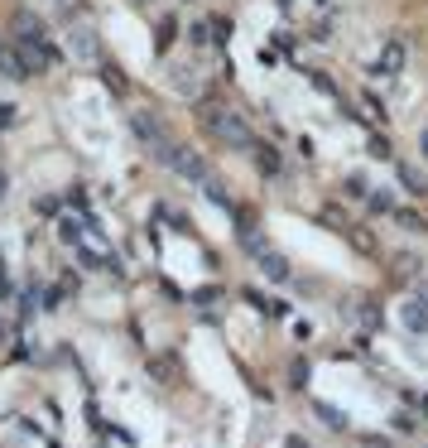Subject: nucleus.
Returning a JSON list of instances; mask_svg holds the SVG:
<instances>
[{
	"label": "nucleus",
	"mask_w": 428,
	"mask_h": 448,
	"mask_svg": "<svg viewBox=\"0 0 428 448\" xmlns=\"http://www.w3.org/2000/svg\"><path fill=\"white\" fill-rule=\"evenodd\" d=\"M313 5H318V10H327V0H313Z\"/></svg>",
	"instance_id": "4c0bfd02"
},
{
	"label": "nucleus",
	"mask_w": 428,
	"mask_h": 448,
	"mask_svg": "<svg viewBox=\"0 0 428 448\" xmlns=\"http://www.w3.org/2000/svg\"><path fill=\"white\" fill-rule=\"evenodd\" d=\"M414 294H419V299L428 304V280H414Z\"/></svg>",
	"instance_id": "473e14b6"
},
{
	"label": "nucleus",
	"mask_w": 428,
	"mask_h": 448,
	"mask_svg": "<svg viewBox=\"0 0 428 448\" xmlns=\"http://www.w3.org/2000/svg\"><path fill=\"white\" fill-rule=\"evenodd\" d=\"M212 34H216V39H231V20H221V15H216V20H212Z\"/></svg>",
	"instance_id": "7c9ffc66"
},
{
	"label": "nucleus",
	"mask_w": 428,
	"mask_h": 448,
	"mask_svg": "<svg viewBox=\"0 0 428 448\" xmlns=\"http://www.w3.org/2000/svg\"><path fill=\"white\" fill-rule=\"evenodd\" d=\"M68 58L73 63H97L102 58V39L87 20H68Z\"/></svg>",
	"instance_id": "f03ea898"
},
{
	"label": "nucleus",
	"mask_w": 428,
	"mask_h": 448,
	"mask_svg": "<svg viewBox=\"0 0 428 448\" xmlns=\"http://www.w3.org/2000/svg\"><path fill=\"white\" fill-rule=\"evenodd\" d=\"M10 294H15V285H10V275H5V265H0V304H5Z\"/></svg>",
	"instance_id": "2f4dec72"
},
{
	"label": "nucleus",
	"mask_w": 428,
	"mask_h": 448,
	"mask_svg": "<svg viewBox=\"0 0 428 448\" xmlns=\"http://www.w3.org/2000/svg\"><path fill=\"white\" fill-rule=\"evenodd\" d=\"M188 44H192V49H207V44H212V29L202 25V20H192V29H188Z\"/></svg>",
	"instance_id": "b1692460"
},
{
	"label": "nucleus",
	"mask_w": 428,
	"mask_h": 448,
	"mask_svg": "<svg viewBox=\"0 0 428 448\" xmlns=\"http://www.w3.org/2000/svg\"><path fill=\"white\" fill-rule=\"evenodd\" d=\"M250 164H255L260 179H279V174H284V155H279L274 145H265V140L250 145Z\"/></svg>",
	"instance_id": "6e6552de"
},
{
	"label": "nucleus",
	"mask_w": 428,
	"mask_h": 448,
	"mask_svg": "<svg viewBox=\"0 0 428 448\" xmlns=\"http://www.w3.org/2000/svg\"><path fill=\"white\" fill-rule=\"evenodd\" d=\"M169 174H178V179H188V184H207V159L178 140V145H173V159H169Z\"/></svg>",
	"instance_id": "7ed1b4c3"
},
{
	"label": "nucleus",
	"mask_w": 428,
	"mask_h": 448,
	"mask_svg": "<svg viewBox=\"0 0 428 448\" xmlns=\"http://www.w3.org/2000/svg\"><path fill=\"white\" fill-rule=\"evenodd\" d=\"M58 232H63V241H68V246H78V241H82V222L63 217V227H58Z\"/></svg>",
	"instance_id": "bb28decb"
},
{
	"label": "nucleus",
	"mask_w": 428,
	"mask_h": 448,
	"mask_svg": "<svg viewBox=\"0 0 428 448\" xmlns=\"http://www.w3.org/2000/svg\"><path fill=\"white\" fill-rule=\"evenodd\" d=\"M318 222H322V227H332V232H351L347 212H337V203H327V208L318 212Z\"/></svg>",
	"instance_id": "a211bd4d"
},
{
	"label": "nucleus",
	"mask_w": 428,
	"mask_h": 448,
	"mask_svg": "<svg viewBox=\"0 0 428 448\" xmlns=\"http://www.w3.org/2000/svg\"><path fill=\"white\" fill-rule=\"evenodd\" d=\"M424 415H428V396H424Z\"/></svg>",
	"instance_id": "a19ab883"
},
{
	"label": "nucleus",
	"mask_w": 428,
	"mask_h": 448,
	"mask_svg": "<svg viewBox=\"0 0 428 448\" xmlns=\"http://www.w3.org/2000/svg\"><path fill=\"white\" fill-rule=\"evenodd\" d=\"M313 415H318L322 424H332V429H337V434H342V429H347V415H342V410H332V405H322V400H313Z\"/></svg>",
	"instance_id": "6ab92c4d"
},
{
	"label": "nucleus",
	"mask_w": 428,
	"mask_h": 448,
	"mask_svg": "<svg viewBox=\"0 0 428 448\" xmlns=\"http://www.w3.org/2000/svg\"><path fill=\"white\" fill-rule=\"evenodd\" d=\"M308 376H313V367H308V357H298V362H294V371H289V381H294L298 391H303V386H308Z\"/></svg>",
	"instance_id": "393cba45"
},
{
	"label": "nucleus",
	"mask_w": 428,
	"mask_h": 448,
	"mask_svg": "<svg viewBox=\"0 0 428 448\" xmlns=\"http://www.w3.org/2000/svg\"><path fill=\"white\" fill-rule=\"evenodd\" d=\"M404 63H409V44H404V39H390V44L380 49V58H375V78H400Z\"/></svg>",
	"instance_id": "423d86ee"
},
{
	"label": "nucleus",
	"mask_w": 428,
	"mask_h": 448,
	"mask_svg": "<svg viewBox=\"0 0 428 448\" xmlns=\"http://www.w3.org/2000/svg\"><path fill=\"white\" fill-rule=\"evenodd\" d=\"M298 73H303V78L313 82V87L322 92V97H337V87H332V78H327V73H318V68H303V63H298Z\"/></svg>",
	"instance_id": "412c9836"
},
{
	"label": "nucleus",
	"mask_w": 428,
	"mask_h": 448,
	"mask_svg": "<svg viewBox=\"0 0 428 448\" xmlns=\"http://www.w3.org/2000/svg\"><path fill=\"white\" fill-rule=\"evenodd\" d=\"M400 318H404V328H409V333H419V338H428V304L419 299V294H414V299H404Z\"/></svg>",
	"instance_id": "1a4fd4ad"
},
{
	"label": "nucleus",
	"mask_w": 428,
	"mask_h": 448,
	"mask_svg": "<svg viewBox=\"0 0 428 448\" xmlns=\"http://www.w3.org/2000/svg\"><path fill=\"white\" fill-rule=\"evenodd\" d=\"M390 270H395V285H414L419 280V256L400 251V256H390Z\"/></svg>",
	"instance_id": "9d476101"
},
{
	"label": "nucleus",
	"mask_w": 428,
	"mask_h": 448,
	"mask_svg": "<svg viewBox=\"0 0 428 448\" xmlns=\"http://www.w3.org/2000/svg\"><path fill=\"white\" fill-rule=\"evenodd\" d=\"M342 314L356 318V328H366V333H375V328L385 323V309H380V299H342Z\"/></svg>",
	"instance_id": "20e7f679"
},
{
	"label": "nucleus",
	"mask_w": 428,
	"mask_h": 448,
	"mask_svg": "<svg viewBox=\"0 0 428 448\" xmlns=\"http://www.w3.org/2000/svg\"><path fill=\"white\" fill-rule=\"evenodd\" d=\"M400 184L409 188V193L424 198V193H428V174H424V169H414V164H400Z\"/></svg>",
	"instance_id": "2eb2a0df"
},
{
	"label": "nucleus",
	"mask_w": 428,
	"mask_h": 448,
	"mask_svg": "<svg viewBox=\"0 0 428 448\" xmlns=\"http://www.w3.org/2000/svg\"><path fill=\"white\" fill-rule=\"evenodd\" d=\"M197 126L212 131L226 150H250V145H255V135H250V126H245V116H236L221 97H197Z\"/></svg>",
	"instance_id": "f257e3e1"
},
{
	"label": "nucleus",
	"mask_w": 428,
	"mask_h": 448,
	"mask_svg": "<svg viewBox=\"0 0 428 448\" xmlns=\"http://www.w3.org/2000/svg\"><path fill=\"white\" fill-rule=\"evenodd\" d=\"M371 155L375 159H390V140H385V135H371Z\"/></svg>",
	"instance_id": "c85d7f7f"
},
{
	"label": "nucleus",
	"mask_w": 428,
	"mask_h": 448,
	"mask_svg": "<svg viewBox=\"0 0 428 448\" xmlns=\"http://www.w3.org/2000/svg\"><path fill=\"white\" fill-rule=\"evenodd\" d=\"M78 285H82V275H78V270H68V275H63V294H78Z\"/></svg>",
	"instance_id": "c756f323"
},
{
	"label": "nucleus",
	"mask_w": 428,
	"mask_h": 448,
	"mask_svg": "<svg viewBox=\"0 0 428 448\" xmlns=\"http://www.w3.org/2000/svg\"><path fill=\"white\" fill-rule=\"evenodd\" d=\"M173 39H178V25H173V20L164 15L159 25H154V44H159V53H169V49H173Z\"/></svg>",
	"instance_id": "f3484780"
},
{
	"label": "nucleus",
	"mask_w": 428,
	"mask_h": 448,
	"mask_svg": "<svg viewBox=\"0 0 428 448\" xmlns=\"http://www.w3.org/2000/svg\"><path fill=\"white\" fill-rule=\"evenodd\" d=\"M15 39H49V25H44L39 15L20 10V15H15Z\"/></svg>",
	"instance_id": "9b49d317"
},
{
	"label": "nucleus",
	"mask_w": 428,
	"mask_h": 448,
	"mask_svg": "<svg viewBox=\"0 0 428 448\" xmlns=\"http://www.w3.org/2000/svg\"><path fill=\"white\" fill-rule=\"evenodd\" d=\"M289 448H308V439H289Z\"/></svg>",
	"instance_id": "f704fd0d"
},
{
	"label": "nucleus",
	"mask_w": 428,
	"mask_h": 448,
	"mask_svg": "<svg viewBox=\"0 0 428 448\" xmlns=\"http://www.w3.org/2000/svg\"><path fill=\"white\" fill-rule=\"evenodd\" d=\"M351 246H356V251H361V256H380V241H375V232L371 227H351Z\"/></svg>",
	"instance_id": "ddd939ff"
},
{
	"label": "nucleus",
	"mask_w": 428,
	"mask_h": 448,
	"mask_svg": "<svg viewBox=\"0 0 428 448\" xmlns=\"http://www.w3.org/2000/svg\"><path fill=\"white\" fill-rule=\"evenodd\" d=\"M424 155H428V135H424Z\"/></svg>",
	"instance_id": "ea45409f"
},
{
	"label": "nucleus",
	"mask_w": 428,
	"mask_h": 448,
	"mask_svg": "<svg viewBox=\"0 0 428 448\" xmlns=\"http://www.w3.org/2000/svg\"><path fill=\"white\" fill-rule=\"evenodd\" d=\"M130 131H135V140H140L145 150H154V145H164V140H169L164 121H159V116H149V111H130Z\"/></svg>",
	"instance_id": "39448f33"
},
{
	"label": "nucleus",
	"mask_w": 428,
	"mask_h": 448,
	"mask_svg": "<svg viewBox=\"0 0 428 448\" xmlns=\"http://www.w3.org/2000/svg\"><path fill=\"white\" fill-rule=\"evenodd\" d=\"M245 299H250V304H255L260 314H269V318H279V314H284V304H274V299H265L260 290H245Z\"/></svg>",
	"instance_id": "5701e85b"
},
{
	"label": "nucleus",
	"mask_w": 428,
	"mask_h": 448,
	"mask_svg": "<svg viewBox=\"0 0 428 448\" xmlns=\"http://www.w3.org/2000/svg\"><path fill=\"white\" fill-rule=\"evenodd\" d=\"M173 92H178V97H197V78H192L188 68H173Z\"/></svg>",
	"instance_id": "4be33fe9"
},
{
	"label": "nucleus",
	"mask_w": 428,
	"mask_h": 448,
	"mask_svg": "<svg viewBox=\"0 0 428 448\" xmlns=\"http://www.w3.org/2000/svg\"><path fill=\"white\" fill-rule=\"evenodd\" d=\"M255 265H260V275H265L269 285H294V265L284 261V256H279L274 246H265V251L255 256Z\"/></svg>",
	"instance_id": "0eeeda50"
},
{
	"label": "nucleus",
	"mask_w": 428,
	"mask_h": 448,
	"mask_svg": "<svg viewBox=\"0 0 428 448\" xmlns=\"http://www.w3.org/2000/svg\"><path fill=\"white\" fill-rule=\"evenodd\" d=\"M361 106H366V116H375V121H385V102H380L375 92H361Z\"/></svg>",
	"instance_id": "a878e982"
},
{
	"label": "nucleus",
	"mask_w": 428,
	"mask_h": 448,
	"mask_svg": "<svg viewBox=\"0 0 428 448\" xmlns=\"http://www.w3.org/2000/svg\"><path fill=\"white\" fill-rule=\"evenodd\" d=\"M5 338H10V323H5V318H0V343H5Z\"/></svg>",
	"instance_id": "72a5a7b5"
},
{
	"label": "nucleus",
	"mask_w": 428,
	"mask_h": 448,
	"mask_svg": "<svg viewBox=\"0 0 428 448\" xmlns=\"http://www.w3.org/2000/svg\"><path fill=\"white\" fill-rule=\"evenodd\" d=\"M366 448H390V439H380V444H366Z\"/></svg>",
	"instance_id": "c9c22d12"
},
{
	"label": "nucleus",
	"mask_w": 428,
	"mask_h": 448,
	"mask_svg": "<svg viewBox=\"0 0 428 448\" xmlns=\"http://www.w3.org/2000/svg\"><path fill=\"white\" fill-rule=\"evenodd\" d=\"M0 193H5V174H0Z\"/></svg>",
	"instance_id": "58836bf2"
},
{
	"label": "nucleus",
	"mask_w": 428,
	"mask_h": 448,
	"mask_svg": "<svg viewBox=\"0 0 428 448\" xmlns=\"http://www.w3.org/2000/svg\"><path fill=\"white\" fill-rule=\"evenodd\" d=\"M395 222H400L404 232H419V237H428V217L414 208H395Z\"/></svg>",
	"instance_id": "4468645a"
},
{
	"label": "nucleus",
	"mask_w": 428,
	"mask_h": 448,
	"mask_svg": "<svg viewBox=\"0 0 428 448\" xmlns=\"http://www.w3.org/2000/svg\"><path fill=\"white\" fill-rule=\"evenodd\" d=\"M135 5H140V10H145V5H154V0H135Z\"/></svg>",
	"instance_id": "e433bc0d"
},
{
	"label": "nucleus",
	"mask_w": 428,
	"mask_h": 448,
	"mask_svg": "<svg viewBox=\"0 0 428 448\" xmlns=\"http://www.w3.org/2000/svg\"><path fill=\"white\" fill-rule=\"evenodd\" d=\"M102 82H106L116 97H126V92H130V78H126V68H121V63H102Z\"/></svg>",
	"instance_id": "f8f14e48"
},
{
	"label": "nucleus",
	"mask_w": 428,
	"mask_h": 448,
	"mask_svg": "<svg viewBox=\"0 0 428 448\" xmlns=\"http://www.w3.org/2000/svg\"><path fill=\"white\" fill-rule=\"evenodd\" d=\"M202 193H207V198H212V203H216L221 212H231V208H236V203H231V193H226V188L216 184L212 174H207V184H202Z\"/></svg>",
	"instance_id": "aec40b11"
},
{
	"label": "nucleus",
	"mask_w": 428,
	"mask_h": 448,
	"mask_svg": "<svg viewBox=\"0 0 428 448\" xmlns=\"http://www.w3.org/2000/svg\"><path fill=\"white\" fill-rule=\"evenodd\" d=\"M34 212H39V217H58V198H54V193L34 198Z\"/></svg>",
	"instance_id": "cd10ccee"
},
{
	"label": "nucleus",
	"mask_w": 428,
	"mask_h": 448,
	"mask_svg": "<svg viewBox=\"0 0 428 448\" xmlns=\"http://www.w3.org/2000/svg\"><path fill=\"white\" fill-rule=\"evenodd\" d=\"M366 208H371L375 217H395V193L375 188V193H366Z\"/></svg>",
	"instance_id": "dca6fc26"
}]
</instances>
